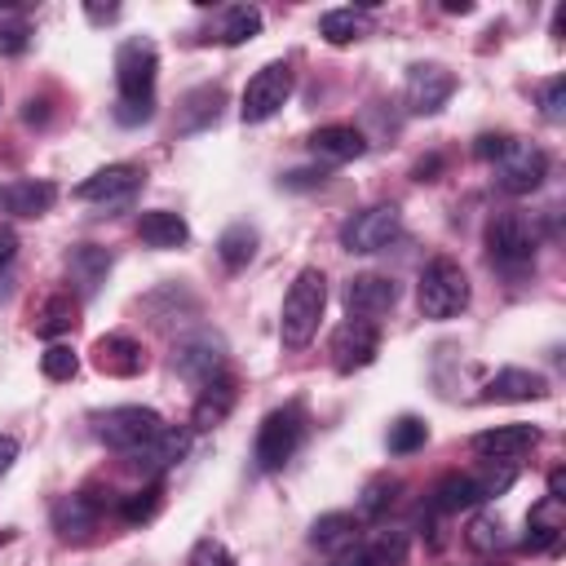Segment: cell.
<instances>
[{
  "label": "cell",
  "mask_w": 566,
  "mask_h": 566,
  "mask_svg": "<svg viewBox=\"0 0 566 566\" xmlns=\"http://www.w3.org/2000/svg\"><path fill=\"white\" fill-rule=\"evenodd\" d=\"M301 438H305V411H301L296 402L274 407V411L261 420V429H256V447H252L256 469H261V473L283 469V464L296 455Z\"/></svg>",
  "instance_id": "cell-4"
},
{
  "label": "cell",
  "mask_w": 566,
  "mask_h": 566,
  "mask_svg": "<svg viewBox=\"0 0 566 566\" xmlns=\"http://www.w3.org/2000/svg\"><path fill=\"white\" fill-rule=\"evenodd\" d=\"M539 111L548 124H562L566 119V75H553L544 88H539Z\"/></svg>",
  "instance_id": "cell-40"
},
{
  "label": "cell",
  "mask_w": 566,
  "mask_h": 566,
  "mask_svg": "<svg viewBox=\"0 0 566 566\" xmlns=\"http://www.w3.org/2000/svg\"><path fill=\"white\" fill-rule=\"evenodd\" d=\"M57 199V186L53 181H35V177H18V181H4L0 186V212L9 217H44Z\"/></svg>",
  "instance_id": "cell-18"
},
{
  "label": "cell",
  "mask_w": 566,
  "mask_h": 566,
  "mask_svg": "<svg viewBox=\"0 0 566 566\" xmlns=\"http://www.w3.org/2000/svg\"><path fill=\"white\" fill-rule=\"evenodd\" d=\"M509 142H513L509 133H482V137L473 142V155H478V159H486V164H495V159L504 155V146H509Z\"/></svg>",
  "instance_id": "cell-42"
},
{
  "label": "cell",
  "mask_w": 566,
  "mask_h": 566,
  "mask_svg": "<svg viewBox=\"0 0 566 566\" xmlns=\"http://www.w3.org/2000/svg\"><path fill=\"white\" fill-rule=\"evenodd\" d=\"M562 531H566V513H562V500H539L531 513H526V548H553L557 539H562Z\"/></svg>",
  "instance_id": "cell-23"
},
{
  "label": "cell",
  "mask_w": 566,
  "mask_h": 566,
  "mask_svg": "<svg viewBox=\"0 0 566 566\" xmlns=\"http://www.w3.org/2000/svg\"><path fill=\"white\" fill-rule=\"evenodd\" d=\"M473 504H482V491H478L473 473H447L433 486V509L438 513H460V509H473Z\"/></svg>",
  "instance_id": "cell-28"
},
{
  "label": "cell",
  "mask_w": 566,
  "mask_h": 566,
  "mask_svg": "<svg viewBox=\"0 0 566 566\" xmlns=\"http://www.w3.org/2000/svg\"><path fill=\"white\" fill-rule=\"evenodd\" d=\"M455 93V75L438 62H411L402 80V102L411 115H438Z\"/></svg>",
  "instance_id": "cell-12"
},
{
  "label": "cell",
  "mask_w": 566,
  "mask_h": 566,
  "mask_svg": "<svg viewBox=\"0 0 566 566\" xmlns=\"http://www.w3.org/2000/svg\"><path fill=\"white\" fill-rule=\"evenodd\" d=\"M407 557V539L398 531H376L371 539H358L354 548L336 553L332 566H398Z\"/></svg>",
  "instance_id": "cell-20"
},
{
  "label": "cell",
  "mask_w": 566,
  "mask_h": 566,
  "mask_svg": "<svg viewBox=\"0 0 566 566\" xmlns=\"http://www.w3.org/2000/svg\"><path fill=\"white\" fill-rule=\"evenodd\" d=\"M548 500H562V504H566V473H562V469L548 473Z\"/></svg>",
  "instance_id": "cell-46"
},
{
  "label": "cell",
  "mask_w": 566,
  "mask_h": 566,
  "mask_svg": "<svg viewBox=\"0 0 566 566\" xmlns=\"http://www.w3.org/2000/svg\"><path fill=\"white\" fill-rule=\"evenodd\" d=\"M155 75H159V53L150 40H124L115 53V84H119V106L150 111L155 102Z\"/></svg>",
  "instance_id": "cell-3"
},
{
  "label": "cell",
  "mask_w": 566,
  "mask_h": 566,
  "mask_svg": "<svg viewBox=\"0 0 566 566\" xmlns=\"http://www.w3.org/2000/svg\"><path fill=\"white\" fill-rule=\"evenodd\" d=\"M464 539H469V548H478V553H495V548H504V522H500L495 513H478V517L469 522Z\"/></svg>",
  "instance_id": "cell-36"
},
{
  "label": "cell",
  "mask_w": 566,
  "mask_h": 566,
  "mask_svg": "<svg viewBox=\"0 0 566 566\" xmlns=\"http://www.w3.org/2000/svg\"><path fill=\"white\" fill-rule=\"evenodd\" d=\"M310 150H314L318 159L345 164V159H358V155L367 150V142H363V133H358L354 124H323V128L310 133Z\"/></svg>",
  "instance_id": "cell-21"
},
{
  "label": "cell",
  "mask_w": 566,
  "mask_h": 566,
  "mask_svg": "<svg viewBox=\"0 0 566 566\" xmlns=\"http://www.w3.org/2000/svg\"><path fill=\"white\" fill-rule=\"evenodd\" d=\"M13 252H18V234H13V226H0V265H9Z\"/></svg>",
  "instance_id": "cell-44"
},
{
  "label": "cell",
  "mask_w": 566,
  "mask_h": 566,
  "mask_svg": "<svg viewBox=\"0 0 566 566\" xmlns=\"http://www.w3.org/2000/svg\"><path fill=\"white\" fill-rule=\"evenodd\" d=\"M190 566H234V557L226 553V544H217V539H199L195 553H190Z\"/></svg>",
  "instance_id": "cell-41"
},
{
  "label": "cell",
  "mask_w": 566,
  "mask_h": 566,
  "mask_svg": "<svg viewBox=\"0 0 566 566\" xmlns=\"http://www.w3.org/2000/svg\"><path fill=\"white\" fill-rule=\"evenodd\" d=\"M398 305V283L389 274H354L345 283V310L349 318H380Z\"/></svg>",
  "instance_id": "cell-14"
},
{
  "label": "cell",
  "mask_w": 566,
  "mask_h": 566,
  "mask_svg": "<svg viewBox=\"0 0 566 566\" xmlns=\"http://www.w3.org/2000/svg\"><path fill=\"white\" fill-rule=\"evenodd\" d=\"M323 181H327V168H292V172H283L287 190H310V186H323Z\"/></svg>",
  "instance_id": "cell-43"
},
{
  "label": "cell",
  "mask_w": 566,
  "mask_h": 566,
  "mask_svg": "<svg viewBox=\"0 0 566 566\" xmlns=\"http://www.w3.org/2000/svg\"><path fill=\"white\" fill-rule=\"evenodd\" d=\"M371 31V18L363 13V9H327L323 18H318V35L327 40V44H354V40H363Z\"/></svg>",
  "instance_id": "cell-27"
},
{
  "label": "cell",
  "mask_w": 566,
  "mask_h": 566,
  "mask_svg": "<svg viewBox=\"0 0 566 566\" xmlns=\"http://www.w3.org/2000/svg\"><path fill=\"white\" fill-rule=\"evenodd\" d=\"M327 354H332V367H336L340 376H354V371H363V367L376 363V354H380V327L367 323V318H345V323L332 332Z\"/></svg>",
  "instance_id": "cell-11"
},
{
  "label": "cell",
  "mask_w": 566,
  "mask_h": 566,
  "mask_svg": "<svg viewBox=\"0 0 566 566\" xmlns=\"http://www.w3.org/2000/svg\"><path fill=\"white\" fill-rule=\"evenodd\" d=\"M469 9H473L469 0H447V13H469Z\"/></svg>",
  "instance_id": "cell-47"
},
{
  "label": "cell",
  "mask_w": 566,
  "mask_h": 566,
  "mask_svg": "<svg viewBox=\"0 0 566 566\" xmlns=\"http://www.w3.org/2000/svg\"><path fill=\"white\" fill-rule=\"evenodd\" d=\"M66 270L75 274V283H80L84 292H93V287L106 279V270H111V256H106L102 248H93V243H75V248L66 252Z\"/></svg>",
  "instance_id": "cell-30"
},
{
  "label": "cell",
  "mask_w": 566,
  "mask_h": 566,
  "mask_svg": "<svg viewBox=\"0 0 566 566\" xmlns=\"http://www.w3.org/2000/svg\"><path fill=\"white\" fill-rule=\"evenodd\" d=\"M221 88L217 84H203V88H195L190 97H186V106H181V133H199V128H208V124H217V115H221Z\"/></svg>",
  "instance_id": "cell-29"
},
{
  "label": "cell",
  "mask_w": 566,
  "mask_h": 566,
  "mask_svg": "<svg viewBox=\"0 0 566 566\" xmlns=\"http://www.w3.org/2000/svg\"><path fill=\"white\" fill-rule=\"evenodd\" d=\"M142 177H146V172H142L137 164H111V168H97L93 177H84V181L75 186V199L102 203V208H124V203L137 195Z\"/></svg>",
  "instance_id": "cell-13"
},
{
  "label": "cell",
  "mask_w": 566,
  "mask_h": 566,
  "mask_svg": "<svg viewBox=\"0 0 566 566\" xmlns=\"http://www.w3.org/2000/svg\"><path fill=\"white\" fill-rule=\"evenodd\" d=\"M482 398L486 402H535V398H548V380L526 367H504L486 380Z\"/></svg>",
  "instance_id": "cell-19"
},
{
  "label": "cell",
  "mask_w": 566,
  "mask_h": 566,
  "mask_svg": "<svg viewBox=\"0 0 566 566\" xmlns=\"http://www.w3.org/2000/svg\"><path fill=\"white\" fill-rule=\"evenodd\" d=\"M93 367H97L102 376L128 380V376H137V371L146 367V354H142V345H137L133 336L111 332V336H97V340H93Z\"/></svg>",
  "instance_id": "cell-16"
},
{
  "label": "cell",
  "mask_w": 566,
  "mask_h": 566,
  "mask_svg": "<svg viewBox=\"0 0 566 566\" xmlns=\"http://www.w3.org/2000/svg\"><path fill=\"white\" fill-rule=\"evenodd\" d=\"M429 442V424L420 420V416H398L394 424H389V451L394 455H411V451H420Z\"/></svg>",
  "instance_id": "cell-34"
},
{
  "label": "cell",
  "mask_w": 566,
  "mask_h": 566,
  "mask_svg": "<svg viewBox=\"0 0 566 566\" xmlns=\"http://www.w3.org/2000/svg\"><path fill=\"white\" fill-rule=\"evenodd\" d=\"M217 256H221L230 270H243V265L256 256V230H252V226H243V221L226 226V230H221V239H217Z\"/></svg>",
  "instance_id": "cell-32"
},
{
  "label": "cell",
  "mask_w": 566,
  "mask_h": 566,
  "mask_svg": "<svg viewBox=\"0 0 566 566\" xmlns=\"http://www.w3.org/2000/svg\"><path fill=\"white\" fill-rule=\"evenodd\" d=\"M535 442H539V429L535 424H500V429L473 433V451L486 455V460H504V464H513L517 455H526Z\"/></svg>",
  "instance_id": "cell-17"
},
{
  "label": "cell",
  "mask_w": 566,
  "mask_h": 566,
  "mask_svg": "<svg viewBox=\"0 0 566 566\" xmlns=\"http://www.w3.org/2000/svg\"><path fill=\"white\" fill-rule=\"evenodd\" d=\"M323 310H327V279H323V270L305 265V270L292 279L287 296H283V314H279V336H283V345H287V349H305V345L314 340V332H318Z\"/></svg>",
  "instance_id": "cell-1"
},
{
  "label": "cell",
  "mask_w": 566,
  "mask_h": 566,
  "mask_svg": "<svg viewBox=\"0 0 566 566\" xmlns=\"http://www.w3.org/2000/svg\"><path fill=\"white\" fill-rule=\"evenodd\" d=\"M186 451H190V429L164 424L150 442H142L137 451H128V464H133L137 473H164V469H172Z\"/></svg>",
  "instance_id": "cell-15"
},
{
  "label": "cell",
  "mask_w": 566,
  "mask_h": 566,
  "mask_svg": "<svg viewBox=\"0 0 566 566\" xmlns=\"http://www.w3.org/2000/svg\"><path fill=\"white\" fill-rule=\"evenodd\" d=\"M137 234L146 248H181L190 239V226L181 221V212H168V208H150L137 217Z\"/></svg>",
  "instance_id": "cell-22"
},
{
  "label": "cell",
  "mask_w": 566,
  "mask_h": 566,
  "mask_svg": "<svg viewBox=\"0 0 566 566\" xmlns=\"http://www.w3.org/2000/svg\"><path fill=\"white\" fill-rule=\"evenodd\" d=\"M40 371H44L49 380H71V376L80 371V358H75L66 345H49V349L40 354Z\"/></svg>",
  "instance_id": "cell-38"
},
{
  "label": "cell",
  "mask_w": 566,
  "mask_h": 566,
  "mask_svg": "<svg viewBox=\"0 0 566 566\" xmlns=\"http://www.w3.org/2000/svg\"><path fill=\"white\" fill-rule=\"evenodd\" d=\"M394 491H398V482H394V478H371V482L363 486L358 517H380V513L394 504Z\"/></svg>",
  "instance_id": "cell-37"
},
{
  "label": "cell",
  "mask_w": 566,
  "mask_h": 566,
  "mask_svg": "<svg viewBox=\"0 0 566 566\" xmlns=\"http://www.w3.org/2000/svg\"><path fill=\"white\" fill-rule=\"evenodd\" d=\"M261 31V9L256 4H234L226 9V22H221V44H243Z\"/></svg>",
  "instance_id": "cell-33"
},
{
  "label": "cell",
  "mask_w": 566,
  "mask_h": 566,
  "mask_svg": "<svg viewBox=\"0 0 566 566\" xmlns=\"http://www.w3.org/2000/svg\"><path fill=\"white\" fill-rule=\"evenodd\" d=\"M75 327V296L71 292H53L40 310H35V332L44 336V340H53V336H62V332H71Z\"/></svg>",
  "instance_id": "cell-31"
},
{
  "label": "cell",
  "mask_w": 566,
  "mask_h": 566,
  "mask_svg": "<svg viewBox=\"0 0 566 566\" xmlns=\"http://www.w3.org/2000/svg\"><path fill=\"white\" fill-rule=\"evenodd\" d=\"M172 371H177L181 380H190V385L203 389L208 380L226 376V340H221L217 332H195V336L177 340V349H172Z\"/></svg>",
  "instance_id": "cell-9"
},
{
  "label": "cell",
  "mask_w": 566,
  "mask_h": 566,
  "mask_svg": "<svg viewBox=\"0 0 566 566\" xmlns=\"http://www.w3.org/2000/svg\"><path fill=\"white\" fill-rule=\"evenodd\" d=\"M159 500H164V486L150 482V486H142V491H133V495L119 500V517L124 522H150L159 513Z\"/></svg>",
  "instance_id": "cell-35"
},
{
  "label": "cell",
  "mask_w": 566,
  "mask_h": 566,
  "mask_svg": "<svg viewBox=\"0 0 566 566\" xmlns=\"http://www.w3.org/2000/svg\"><path fill=\"white\" fill-rule=\"evenodd\" d=\"M97 517H102V509H97L88 495H66V500L53 504V526H57L66 539H84V535L97 526Z\"/></svg>",
  "instance_id": "cell-26"
},
{
  "label": "cell",
  "mask_w": 566,
  "mask_h": 566,
  "mask_svg": "<svg viewBox=\"0 0 566 566\" xmlns=\"http://www.w3.org/2000/svg\"><path fill=\"white\" fill-rule=\"evenodd\" d=\"M544 177H548V155L539 146H531V142L513 137L504 146V155L495 159V186L509 190V195H531V190L544 186Z\"/></svg>",
  "instance_id": "cell-10"
},
{
  "label": "cell",
  "mask_w": 566,
  "mask_h": 566,
  "mask_svg": "<svg viewBox=\"0 0 566 566\" xmlns=\"http://www.w3.org/2000/svg\"><path fill=\"white\" fill-rule=\"evenodd\" d=\"M18 460V438H9V433H0V478L9 473V464Z\"/></svg>",
  "instance_id": "cell-45"
},
{
  "label": "cell",
  "mask_w": 566,
  "mask_h": 566,
  "mask_svg": "<svg viewBox=\"0 0 566 566\" xmlns=\"http://www.w3.org/2000/svg\"><path fill=\"white\" fill-rule=\"evenodd\" d=\"M31 22L27 18H0V53L4 57H18V53H27V44H31Z\"/></svg>",
  "instance_id": "cell-39"
},
{
  "label": "cell",
  "mask_w": 566,
  "mask_h": 566,
  "mask_svg": "<svg viewBox=\"0 0 566 566\" xmlns=\"http://www.w3.org/2000/svg\"><path fill=\"white\" fill-rule=\"evenodd\" d=\"M159 429H164V416L150 411V407H106V411L93 416V433H97L106 447L124 451V455L137 451L142 442H150Z\"/></svg>",
  "instance_id": "cell-6"
},
{
  "label": "cell",
  "mask_w": 566,
  "mask_h": 566,
  "mask_svg": "<svg viewBox=\"0 0 566 566\" xmlns=\"http://www.w3.org/2000/svg\"><path fill=\"white\" fill-rule=\"evenodd\" d=\"M287 97H292V66L287 62H265L239 97V119L243 124H265L270 115H279L287 106Z\"/></svg>",
  "instance_id": "cell-7"
},
{
  "label": "cell",
  "mask_w": 566,
  "mask_h": 566,
  "mask_svg": "<svg viewBox=\"0 0 566 566\" xmlns=\"http://www.w3.org/2000/svg\"><path fill=\"white\" fill-rule=\"evenodd\" d=\"M230 407H234V380H230V376H217V380H208L203 394L195 398L190 424H195V429H212V424H221V420L230 416Z\"/></svg>",
  "instance_id": "cell-25"
},
{
  "label": "cell",
  "mask_w": 566,
  "mask_h": 566,
  "mask_svg": "<svg viewBox=\"0 0 566 566\" xmlns=\"http://www.w3.org/2000/svg\"><path fill=\"white\" fill-rule=\"evenodd\" d=\"M358 531H363V522L354 513H323L310 526V544L323 548V553H345V548L358 544Z\"/></svg>",
  "instance_id": "cell-24"
},
{
  "label": "cell",
  "mask_w": 566,
  "mask_h": 566,
  "mask_svg": "<svg viewBox=\"0 0 566 566\" xmlns=\"http://www.w3.org/2000/svg\"><path fill=\"white\" fill-rule=\"evenodd\" d=\"M398 230H402V212L394 203H371V208H363V212L340 221V248L358 252V256L385 252L398 239Z\"/></svg>",
  "instance_id": "cell-5"
},
{
  "label": "cell",
  "mask_w": 566,
  "mask_h": 566,
  "mask_svg": "<svg viewBox=\"0 0 566 566\" xmlns=\"http://www.w3.org/2000/svg\"><path fill=\"white\" fill-rule=\"evenodd\" d=\"M482 239H486L491 261H500V265H526V261L535 256V248H539L535 226H531L526 212H495V217L486 221Z\"/></svg>",
  "instance_id": "cell-8"
},
{
  "label": "cell",
  "mask_w": 566,
  "mask_h": 566,
  "mask_svg": "<svg viewBox=\"0 0 566 566\" xmlns=\"http://www.w3.org/2000/svg\"><path fill=\"white\" fill-rule=\"evenodd\" d=\"M416 305H420L424 318H455V314L469 305V274L460 270V261L433 256V261L420 270Z\"/></svg>",
  "instance_id": "cell-2"
}]
</instances>
